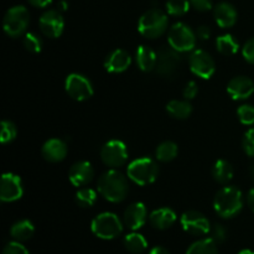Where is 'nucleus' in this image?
<instances>
[{
	"label": "nucleus",
	"mask_w": 254,
	"mask_h": 254,
	"mask_svg": "<svg viewBox=\"0 0 254 254\" xmlns=\"http://www.w3.org/2000/svg\"><path fill=\"white\" fill-rule=\"evenodd\" d=\"M98 191L109 202H121L129 193V181L118 170H108L99 178Z\"/></svg>",
	"instance_id": "nucleus-1"
},
{
	"label": "nucleus",
	"mask_w": 254,
	"mask_h": 254,
	"mask_svg": "<svg viewBox=\"0 0 254 254\" xmlns=\"http://www.w3.org/2000/svg\"><path fill=\"white\" fill-rule=\"evenodd\" d=\"M243 207V195L236 186H225L221 189L213 200V208L222 218H232L241 212Z\"/></svg>",
	"instance_id": "nucleus-2"
},
{
	"label": "nucleus",
	"mask_w": 254,
	"mask_h": 254,
	"mask_svg": "<svg viewBox=\"0 0 254 254\" xmlns=\"http://www.w3.org/2000/svg\"><path fill=\"white\" fill-rule=\"evenodd\" d=\"M169 19L165 12L159 9H150L144 12L138 22V31L146 39H158L165 34Z\"/></svg>",
	"instance_id": "nucleus-3"
},
{
	"label": "nucleus",
	"mask_w": 254,
	"mask_h": 254,
	"mask_svg": "<svg viewBox=\"0 0 254 254\" xmlns=\"http://www.w3.org/2000/svg\"><path fill=\"white\" fill-rule=\"evenodd\" d=\"M128 178L139 186L153 184L159 175V166L150 158H140L131 161L127 169Z\"/></svg>",
	"instance_id": "nucleus-4"
},
{
	"label": "nucleus",
	"mask_w": 254,
	"mask_h": 254,
	"mask_svg": "<svg viewBox=\"0 0 254 254\" xmlns=\"http://www.w3.org/2000/svg\"><path fill=\"white\" fill-rule=\"evenodd\" d=\"M92 232L102 240H113L118 237L123 231V225L116 213L103 212L92 221Z\"/></svg>",
	"instance_id": "nucleus-5"
},
{
	"label": "nucleus",
	"mask_w": 254,
	"mask_h": 254,
	"mask_svg": "<svg viewBox=\"0 0 254 254\" xmlns=\"http://www.w3.org/2000/svg\"><path fill=\"white\" fill-rule=\"evenodd\" d=\"M30 22L29 10L22 5L10 7L2 20V29L10 37H19L26 31Z\"/></svg>",
	"instance_id": "nucleus-6"
},
{
	"label": "nucleus",
	"mask_w": 254,
	"mask_h": 254,
	"mask_svg": "<svg viewBox=\"0 0 254 254\" xmlns=\"http://www.w3.org/2000/svg\"><path fill=\"white\" fill-rule=\"evenodd\" d=\"M196 32H193L191 27L184 22H176L169 30V45L180 54L192 51L196 46Z\"/></svg>",
	"instance_id": "nucleus-7"
},
{
	"label": "nucleus",
	"mask_w": 254,
	"mask_h": 254,
	"mask_svg": "<svg viewBox=\"0 0 254 254\" xmlns=\"http://www.w3.org/2000/svg\"><path fill=\"white\" fill-rule=\"evenodd\" d=\"M101 159L104 165L112 169L123 166L128 160V150L126 144L117 139L107 141L101 149Z\"/></svg>",
	"instance_id": "nucleus-8"
},
{
	"label": "nucleus",
	"mask_w": 254,
	"mask_h": 254,
	"mask_svg": "<svg viewBox=\"0 0 254 254\" xmlns=\"http://www.w3.org/2000/svg\"><path fill=\"white\" fill-rule=\"evenodd\" d=\"M181 57L180 52L169 45V46H161L156 51V67L155 71L163 77H171L180 66Z\"/></svg>",
	"instance_id": "nucleus-9"
},
{
	"label": "nucleus",
	"mask_w": 254,
	"mask_h": 254,
	"mask_svg": "<svg viewBox=\"0 0 254 254\" xmlns=\"http://www.w3.org/2000/svg\"><path fill=\"white\" fill-rule=\"evenodd\" d=\"M64 89L72 99L78 102L87 101L93 96V86L91 81L79 73H71L67 76Z\"/></svg>",
	"instance_id": "nucleus-10"
},
{
	"label": "nucleus",
	"mask_w": 254,
	"mask_h": 254,
	"mask_svg": "<svg viewBox=\"0 0 254 254\" xmlns=\"http://www.w3.org/2000/svg\"><path fill=\"white\" fill-rule=\"evenodd\" d=\"M190 69L195 76L202 79H210L216 71V64L208 52L195 50L189 59Z\"/></svg>",
	"instance_id": "nucleus-11"
},
{
	"label": "nucleus",
	"mask_w": 254,
	"mask_h": 254,
	"mask_svg": "<svg viewBox=\"0 0 254 254\" xmlns=\"http://www.w3.org/2000/svg\"><path fill=\"white\" fill-rule=\"evenodd\" d=\"M39 25L40 30L45 36L57 39L64 32V20L59 10H47L40 17Z\"/></svg>",
	"instance_id": "nucleus-12"
},
{
	"label": "nucleus",
	"mask_w": 254,
	"mask_h": 254,
	"mask_svg": "<svg viewBox=\"0 0 254 254\" xmlns=\"http://www.w3.org/2000/svg\"><path fill=\"white\" fill-rule=\"evenodd\" d=\"M180 222L184 231L188 232L189 235L203 236L207 235L211 231V226L207 218H206L201 212H197V211H186V212L181 216Z\"/></svg>",
	"instance_id": "nucleus-13"
},
{
	"label": "nucleus",
	"mask_w": 254,
	"mask_h": 254,
	"mask_svg": "<svg viewBox=\"0 0 254 254\" xmlns=\"http://www.w3.org/2000/svg\"><path fill=\"white\" fill-rule=\"evenodd\" d=\"M24 188L21 179L11 173H6L1 176L0 185V200L2 202H14L22 197Z\"/></svg>",
	"instance_id": "nucleus-14"
},
{
	"label": "nucleus",
	"mask_w": 254,
	"mask_h": 254,
	"mask_svg": "<svg viewBox=\"0 0 254 254\" xmlns=\"http://www.w3.org/2000/svg\"><path fill=\"white\" fill-rule=\"evenodd\" d=\"M146 218H148V211H146L145 205L141 202L131 203L124 211V225L133 231H136L143 227L146 222Z\"/></svg>",
	"instance_id": "nucleus-15"
},
{
	"label": "nucleus",
	"mask_w": 254,
	"mask_h": 254,
	"mask_svg": "<svg viewBox=\"0 0 254 254\" xmlns=\"http://www.w3.org/2000/svg\"><path fill=\"white\" fill-rule=\"evenodd\" d=\"M227 92L235 101L250 98L254 92V83L246 76H238L231 79L227 84Z\"/></svg>",
	"instance_id": "nucleus-16"
},
{
	"label": "nucleus",
	"mask_w": 254,
	"mask_h": 254,
	"mask_svg": "<svg viewBox=\"0 0 254 254\" xmlns=\"http://www.w3.org/2000/svg\"><path fill=\"white\" fill-rule=\"evenodd\" d=\"M131 64V57L126 50H113L104 60V68L111 73H122L127 71Z\"/></svg>",
	"instance_id": "nucleus-17"
},
{
	"label": "nucleus",
	"mask_w": 254,
	"mask_h": 254,
	"mask_svg": "<svg viewBox=\"0 0 254 254\" xmlns=\"http://www.w3.org/2000/svg\"><path fill=\"white\" fill-rule=\"evenodd\" d=\"M94 176L93 166L88 161H78V163L73 164L69 169L68 179L71 184L76 188L79 186H86L92 181Z\"/></svg>",
	"instance_id": "nucleus-18"
},
{
	"label": "nucleus",
	"mask_w": 254,
	"mask_h": 254,
	"mask_svg": "<svg viewBox=\"0 0 254 254\" xmlns=\"http://www.w3.org/2000/svg\"><path fill=\"white\" fill-rule=\"evenodd\" d=\"M67 144L61 139L52 138L49 139L46 143L42 145L41 154L45 160L50 163H60L67 156Z\"/></svg>",
	"instance_id": "nucleus-19"
},
{
	"label": "nucleus",
	"mask_w": 254,
	"mask_h": 254,
	"mask_svg": "<svg viewBox=\"0 0 254 254\" xmlns=\"http://www.w3.org/2000/svg\"><path fill=\"white\" fill-rule=\"evenodd\" d=\"M213 16H215L216 24L222 29L232 27L237 22V10L230 2L222 1L217 4L213 9Z\"/></svg>",
	"instance_id": "nucleus-20"
},
{
	"label": "nucleus",
	"mask_w": 254,
	"mask_h": 254,
	"mask_svg": "<svg viewBox=\"0 0 254 254\" xmlns=\"http://www.w3.org/2000/svg\"><path fill=\"white\" fill-rule=\"evenodd\" d=\"M149 221L156 230H166L176 222V213L171 208L161 207L150 213Z\"/></svg>",
	"instance_id": "nucleus-21"
},
{
	"label": "nucleus",
	"mask_w": 254,
	"mask_h": 254,
	"mask_svg": "<svg viewBox=\"0 0 254 254\" xmlns=\"http://www.w3.org/2000/svg\"><path fill=\"white\" fill-rule=\"evenodd\" d=\"M135 61L143 72H151L156 67V52L149 46L141 45L136 49Z\"/></svg>",
	"instance_id": "nucleus-22"
},
{
	"label": "nucleus",
	"mask_w": 254,
	"mask_h": 254,
	"mask_svg": "<svg viewBox=\"0 0 254 254\" xmlns=\"http://www.w3.org/2000/svg\"><path fill=\"white\" fill-rule=\"evenodd\" d=\"M35 227L29 220H21L14 223L10 230V235L17 242H24V241L30 240L34 236Z\"/></svg>",
	"instance_id": "nucleus-23"
},
{
	"label": "nucleus",
	"mask_w": 254,
	"mask_h": 254,
	"mask_svg": "<svg viewBox=\"0 0 254 254\" xmlns=\"http://www.w3.org/2000/svg\"><path fill=\"white\" fill-rule=\"evenodd\" d=\"M212 176L217 183L228 184L233 178V168L227 160H217L212 168Z\"/></svg>",
	"instance_id": "nucleus-24"
},
{
	"label": "nucleus",
	"mask_w": 254,
	"mask_h": 254,
	"mask_svg": "<svg viewBox=\"0 0 254 254\" xmlns=\"http://www.w3.org/2000/svg\"><path fill=\"white\" fill-rule=\"evenodd\" d=\"M166 111L173 118L175 119H186L192 113V106L188 101H179L174 99L170 101L166 106Z\"/></svg>",
	"instance_id": "nucleus-25"
},
{
	"label": "nucleus",
	"mask_w": 254,
	"mask_h": 254,
	"mask_svg": "<svg viewBox=\"0 0 254 254\" xmlns=\"http://www.w3.org/2000/svg\"><path fill=\"white\" fill-rule=\"evenodd\" d=\"M179 148L174 141H163L161 144H159L158 148L155 150V156L159 161H163V163H169V161L174 160V159L178 156Z\"/></svg>",
	"instance_id": "nucleus-26"
},
{
	"label": "nucleus",
	"mask_w": 254,
	"mask_h": 254,
	"mask_svg": "<svg viewBox=\"0 0 254 254\" xmlns=\"http://www.w3.org/2000/svg\"><path fill=\"white\" fill-rule=\"evenodd\" d=\"M216 47L221 55L225 56H232L238 51V42L236 41L232 35H222L216 39Z\"/></svg>",
	"instance_id": "nucleus-27"
},
{
	"label": "nucleus",
	"mask_w": 254,
	"mask_h": 254,
	"mask_svg": "<svg viewBox=\"0 0 254 254\" xmlns=\"http://www.w3.org/2000/svg\"><path fill=\"white\" fill-rule=\"evenodd\" d=\"M124 247L130 253L139 254L143 253L146 250L148 243H146L145 238L139 235V233H130V235H127L126 238H124Z\"/></svg>",
	"instance_id": "nucleus-28"
},
{
	"label": "nucleus",
	"mask_w": 254,
	"mask_h": 254,
	"mask_svg": "<svg viewBox=\"0 0 254 254\" xmlns=\"http://www.w3.org/2000/svg\"><path fill=\"white\" fill-rule=\"evenodd\" d=\"M186 254H218L217 243L211 238L197 241L189 247Z\"/></svg>",
	"instance_id": "nucleus-29"
},
{
	"label": "nucleus",
	"mask_w": 254,
	"mask_h": 254,
	"mask_svg": "<svg viewBox=\"0 0 254 254\" xmlns=\"http://www.w3.org/2000/svg\"><path fill=\"white\" fill-rule=\"evenodd\" d=\"M97 192L93 189H79L76 193V203L82 208H88L96 203Z\"/></svg>",
	"instance_id": "nucleus-30"
},
{
	"label": "nucleus",
	"mask_w": 254,
	"mask_h": 254,
	"mask_svg": "<svg viewBox=\"0 0 254 254\" xmlns=\"http://www.w3.org/2000/svg\"><path fill=\"white\" fill-rule=\"evenodd\" d=\"M190 7V0H168L166 2V11L171 16H183Z\"/></svg>",
	"instance_id": "nucleus-31"
},
{
	"label": "nucleus",
	"mask_w": 254,
	"mask_h": 254,
	"mask_svg": "<svg viewBox=\"0 0 254 254\" xmlns=\"http://www.w3.org/2000/svg\"><path fill=\"white\" fill-rule=\"evenodd\" d=\"M0 127H1V133H0V140H1V143H11L17 135V129L15 127V124L10 121H2Z\"/></svg>",
	"instance_id": "nucleus-32"
},
{
	"label": "nucleus",
	"mask_w": 254,
	"mask_h": 254,
	"mask_svg": "<svg viewBox=\"0 0 254 254\" xmlns=\"http://www.w3.org/2000/svg\"><path fill=\"white\" fill-rule=\"evenodd\" d=\"M22 44H24L25 49H26L27 51L32 52V54H37V52L41 51L42 41L36 34H34V32H27L24 36Z\"/></svg>",
	"instance_id": "nucleus-33"
},
{
	"label": "nucleus",
	"mask_w": 254,
	"mask_h": 254,
	"mask_svg": "<svg viewBox=\"0 0 254 254\" xmlns=\"http://www.w3.org/2000/svg\"><path fill=\"white\" fill-rule=\"evenodd\" d=\"M238 119L245 126H254V107L243 104L237 109Z\"/></svg>",
	"instance_id": "nucleus-34"
},
{
	"label": "nucleus",
	"mask_w": 254,
	"mask_h": 254,
	"mask_svg": "<svg viewBox=\"0 0 254 254\" xmlns=\"http://www.w3.org/2000/svg\"><path fill=\"white\" fill-rule=\"evenodd\" d=\"M242 146L245 153L247 154L248 156H252L254 158V128L248 129L246 131L245 136H243Z\"/></svg>",
	"instance_id": "nucleus-35"
},
{
	"label": "nucleus",
	"mask_w": 254,
	"mask_h": 254,
	"mask_svg": "<svg viewBox=\"0 0 254 254\" xmlns=\"http://www.w3.org/2000/svg\"><path fill=\"white\" fill-rule=\"evenodd\" d=\"M211 240L216 243L225 242L227 238V230L223 225H215L211 228Z\"/></svg>",
	"instance_id": "nucleus-36"
},
{
	"label": "nucleus",
	"mask_w": 254,
	"mask_h": 254,
	"mask_svg": "<svg viewBox=\"0 0 254 254\" xmlns=\"http://www.w3.org/2000/svg\"><path fill=\"white\" fill-rule=\"evenodd\" d=\"M2 254H30L29 251L20 242H10L5 246Z\"/></svg>",
	"instance_id": "nucleus-37"
},
{
	"label": "nucleus",
	"mask_w": 254,
	"mask_h": 254,
	"mask_svg": "<svg viewBox=\"0 0 254 254\" xmlns=\"http://www.w3.org/2000/svg\"><path fill=\"white\" fill-rule=\"evenodd\" d=\"M242 55L248 64H254V37L246 42L242 49Z\"/></svg>",
	"instance_id": "nucleus-38"
},
{
	"label": "nucleus",
	"mask_w": 254,
	"mask_h": 254,
	"mask_svg": "<svg viewBox=\"0 0 254 254\" xmlns=\"http://www.w3.org/2000/svg\"><path fill=\"white\" fill-rule=\"evenodd\" d=\"M191 7L196 10V11L205 12L212 9V1L211 0H190Z\"/></svg>",
	"instance_id": "nucleus-39"
},
{
	"label": "nucleus",
	"mask_w": 254,
	"mask_h": 254,
	"mask_svg": "<svg viewBox=\"0 0 254 254\" xmlns=\"http://www.w3.org/2000/svg\"><path fill=\"white\" fill-rule=\"evenodd\" d=\"M198 93V87L197 84H196V82L191 81L189 82L188 84L185 86V88H184V97H185V99H193L196 97V94Z\"/></svg>",
	"instance_id": "nucleus-40"
},
{
	"label": "nucleus",
	"mask_w": 254,
	"mask_h": 254,
	"mask_svg": "<svg viewBox=\"0 0 254 254\" xmlns=\"http://www.w3.org/2000/svg\"><path fill=\"white\" fill-rule=\"evenodd\" d=\"M196 36H197V39H200V40L210 39V36H211L210 27L205 26V25L197 27V30H196Z\"/></svg>",
	"instance_id": "nucleus-41"
},
{
	"label": "nucleus",
	"mask_w": 254,
	"mask_h": 254,
	"mask_svg": "<svg viewBox=\"0 0 254 254\" xmlns=\"http://www.w3.org/2000/svg\"><path fill=\"white\" fill-rule=\"evenodd\" d=\"M30 5L35 7H46L52 2V0H27Z\"/></svg>",
	"instance_id": "nucleus-42"
},
{
	"label": "nucleus",
	"mask_w": 254,
	"mask_h": 254,
	"mask_svg": "<svg viewBox=\"0 0 254 254\" xmlns=\"http://www.w3.org/2000/svg\"><path fill=\"white\" fill-rule=\"evenodd\" d=\"M247 203H248V206H250L251 210H252L253 212H254V188L251 189L250 192H248V195H247Z\"/></svg>",
	"instance_id": "nucleus-43"
},
{
	"label": "nucleus",
	"mask_w": 254,
	"mask_h": 254,
	"mask_svg": "<svg viewBox=\"0 0 254 254\" xmlns=\"http://www.w3.org/2000/svg\"><path fill=\"white\" fill-rule=\"evenodd\" d=\"M149 254H170L169 251L164 247H154Z\"/></svg>",
	"instance_id": "nucleus-44"
},
{
	"label": "nucleus",
	"mask_w": 254,
	"mask_h": 254,
	"mask_svg": "<svg viewBox=\"0 0 254 254\" xmlns=\"http://www.w3.org/2000/svg\"><path fill=\"white\" fill-rule=\"evenodd\" d=\"M67 7H68V4H67L64 0H61V1L59 2V9L60 11H64V10H67Z\"/></svg>",
	"instance_id": "nucleus-45"
},
{
	"label": "nucleus",
	"mask_w": 254,
	"mask_h": 254,
	"mask_svg": "<svg viewBox=\"0 0 254 254\" xmlns=\"http://www.w3.org/2000/svg\"><path fill=\"white\" fill-rule=\"evenodd\" d=\"M238 254H254V252H253V251H250V250H243V251H241V252Z\"/></svg>",
	"instance_id": "nucleus-46"
},
{
	"label": "nucleus",
	"mask_w": 254,
	"mask_h": 254,
	"mask_svg": "<svg viewBox=\"0 0 254 254\" xmlns=\"http://www.w3.org/2000/svg\"><path fill=\"white\" fill-rule=\"evenodd\" d=\"M251 176H252V179L254 181V164H252V166H251Z\"/></svg>",
	"instance_id": "nucleus-47"
}]
</instances>
